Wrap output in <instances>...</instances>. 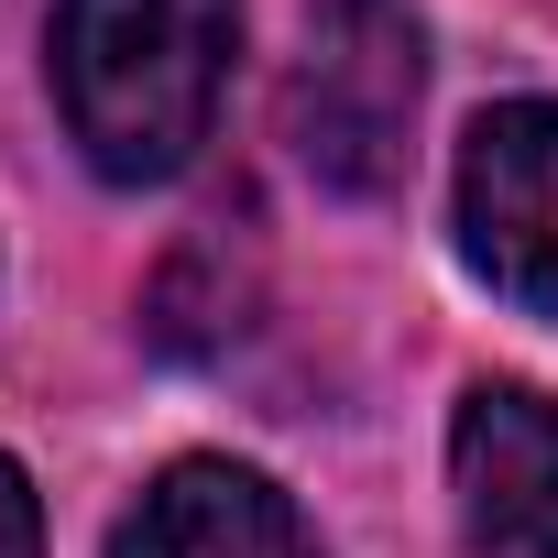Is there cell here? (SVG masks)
<instances>
[{
  "label": "cell",
  "instance_id": "obj_4",
  "mask_svg": "<svg viewBox=\"0 0 558 558\" xmlns=\"http://www.w3.org/2000/svg\"><path fill=\"white\" fill-rule=\"evenodd\" d=\"M449 482L460 525L493 558H558V395L536 384H482L449 427Z\"/></svg>",
  "mask_w": 558,
  "mask_h": 558
},
{
  "label": "cell",
  "instance_id": "obj_3",
  "mask_svg": "<svg viewBox=\"0 0 558 558\" xmlns=\"http://www.w3.org/2000/svg\"><path fill=\"white\" fill-rule=\"evenodd\" d=\"M460 252L493 296L558 307V99H504L460 143Z\"/></svg>",
  "mask_w": 558,
  "mask_h": 558
},
{
  "label": "cell",
  "instance_id": "obj_5",
  "mask_svg": "<svg viewBox=\"0 0 558 558\" xmlns=\"http://www.w3.org/2000/svg\"><path fill=\"white\" fill-rule=\"evenodd\" d=\"M110 558H318L307 514L241 460H175L121 514Z\"/></svg>",
  "mask_w": 558,
  "mask_h": 558
},
{
  "label": "cell",
  "instance_id": "obj_2",
  "mask_svg": "<svg viewBox=\"0 0 558 558\" xmlns=\"http://www.w3.org/2000/svg\"><path fill=\"white\" fill-rule=\"evenodd\" d=\"M427 88V34L405 0H318L296 77H286V143L318 186L384 197L405 175V121Z\"/></svg>",
  "mask_w": 558,
  "mask_h": 558
},
{
  "label": "cell",
  "instance_id": "obj_6",
  "mask_svg": "<svg viewBox=\"0 0 558 558\" xmlns=\"http://www.w3.org/2000/svg\"><path fill=\"white\" fill-rule=\"evenodd\" d=\"M0 558H45V514H34V482L0 460Z\"/></svg>",
  "mask_w": 558,
  "mask_h": 558
},
{
  "label": "cell",
  "instance_id": "obj_1",
  "mask_svg": "<svg viewBox=\"0 0 558 558\" xmlns=\"http://www.w3.org/2000/svg\"><path fill=\"white\" fill-rule=\"evenodd\" d=\"M241 45V0H66L56 99L110 186H165L197 165Z\"/></svg>",
  "mask_w": 558,
  "mask_h": 558
}]
</instances>
